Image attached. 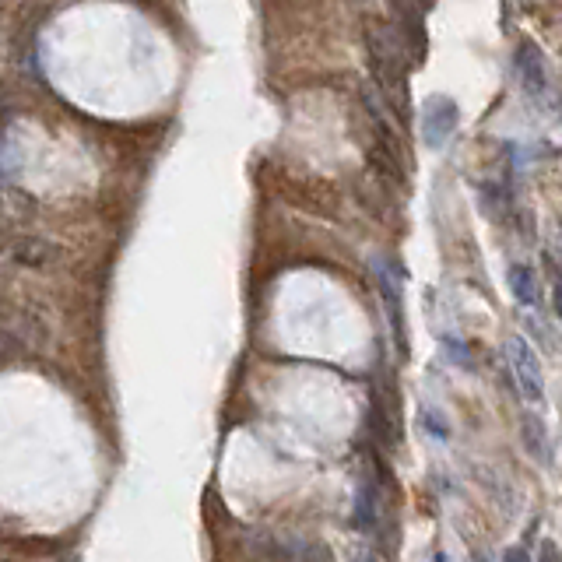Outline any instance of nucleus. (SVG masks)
<instances>
[{
	"label": "nucleus",
	"mask_w": 562,
	"mask_h": 562,
	"mask_svg": "<svg viewBox=\"0 0 562 562\" xmlns=\"http://www.w3.org/2000/svg\"><path fill=\"white\" fill-rule=\"evenodd\" d=\"M506 362H510V373H513V383H517L520 397H524L527 404L545 401V376H541L538 352H534L520 334L506 338Z\"/></svg>",
	"instance_id": "nucleus-1"
},
{
	"label": "nucleus",
	"mask_w": 562,
	"mask_h": 562,
	"mask_svg": "<svg viewBox=\"0 0 562 562\" xmlns=\"http://www.w3.org/2000/svg\"><path fill=\"white\" fill-rule=\"evenodd\" d=\"M457 102L447 95H433V99L422 106V137H426L429 148H443L454 137L457 130Z\"/></svg>",
	"instance_id": "nucleus-2"
},
{
	"label": "nucleus",
	"mask_w": 562,
	"mask_h": 562,
	"mask_svg": "<svg viewBox=\"0 0 562 562\" xmlns=\"http://www.w3.org/2000/svg\"><path fill=\"white\" fill-rule=\"evenodd\" d=\"M513 71H517L520 85L531 99H545L548 92V71H545V57L534 43H520L513 53Z\"/></svg>",
	"instance_id": "nucleus-3"
},
{
	"label": "nucleus",
	"mask_w": 562,
	"mask_h": 562,
	"mask_svg": "<svg viewBox=\"0 0 562 562\" xmlns=\"http://www.w3.org/2000/svg\"><path fill=\"white\" fill-rule=\"evenodd\" d=\"M376 281H380V296H383V306H387V320H390V331H394V338L401 341V352L408 348V341H404V310H401V285H397L394 271H390L387 264H376Z\"/></svg>",
	"instance_id": "nucleus-4"
},
{
	"label": "nucleus",
	"mask_w": 562,
	"mask_h": 562,
	"mask_svg": "<svg viewBox=\"0 0 562 562\" xmlns=\"http://www.w3.org/2000/svg\"><path fill=\"white\" fill-rule=\"evenodd\" d=\"M506 281H510V292L520 306H541V281H538V274H534V267L510 264Z\"/></svg>",
	"instance_id": "nucleus-5"
},
{
	"label": "nucleus",
	"mask_w": 562,
	"mask_h": 562,
	"mask_svg": "<svg viewBox=\"0 0 562 562\" xmlns=\"http://www.w3.org/2000/svg\"><path fill=\"white\" fill-rule=\"evenodd\" d=\"M538 562H559V548H555V541H545V545H541Z\"/></svg>",
	"instance_id": "nucleus-6"
},
{
	"label": "nucleus",
	"mask_w": 562,
	"mask_h": 562,
	"mask_svg": "<svg viewBox=\"0 0 562 562\" xmlns=\"http://www.w3.org/2000/svg\"><path fill=\"white\" fill-rule=\"evenodd\" d=\"M348 562H380V559H376L369 548H352V552H348Z\"/></svg>",
	"instance_id": "nucleus-7"
},
{
	"label": "nucleus",
	"mask_w": 562,
	"mask_h": 562,
	"mask_svg": "<svg viewBox=\"0 0 562 562\" xmlns=\"http://www.w3.org/2000/svg\"><path fill=\"white\" fill-rule=\"evenodd\" d=\"M503 562H531V555H527L524 548H510V552L503 555Z\"/></svg>",
	"instance_id": "nucleus-8"
},
{
	"label": "nucleus",
	"mask_w": 562,
	"mask_h": 562,
	"mask_svg": "<svg viewBox=\"0 0 562 562\" xmlns=\"http://www.w3.org/2000/svg\"><path fill=\"white\" fill-rule=\"evenodd\" d=\"M475 562H489V555H478V559Z\"/></svg>",
	"instance_id": "nucleus-9"
}]
</instances>
